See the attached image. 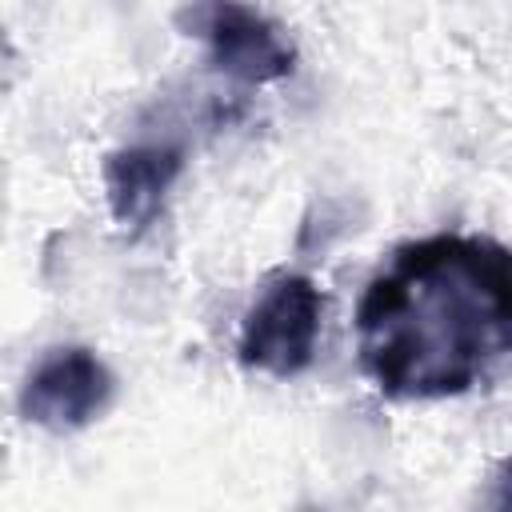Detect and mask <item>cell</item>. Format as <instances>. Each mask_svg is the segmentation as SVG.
Here are the masks:
<instances>
[{
    "label": "cell",
    "mask_w": 512,
    "mask_h": 512,
    "mask_svg": "<svg viewBox=\"0 0 512 512\" xmlns=\"http://www.w3.org/2000/svg\"><path fill=\"white\" fill-rule=\"evenodd\" d=\"M360 360L392 396L464 392L512 348V248L476 236L408 244L356 312Z\"/></svg>",
    "instance_id": "6da1fadb"
},
{
    "label": "cell",
    "mask_w": 512,
    "mask_h": 512,
    "mask_svg": "<svg viewBox=\"0 0 512 512\" xmlns=\"http://www.w3.org/2000/svg\"><path fill=\"white\" fill-rule=\"evenodd\" d=\"M324 296L308 276L272 280L240 328V360L268 376H292L312 364Z\"/></svg>",
    "instance_id": "7a4b0ae2"
},
{
    "label": "cell",
    "mask_w": 512,
    "mask_h": 512,
    "mask_svg": "<svg viewBox=\"0 0 512 512\" xmlns=\"http://www.w3.org/2000/svg\"><path fill=\"white\" fill-rule=\"evenodd\" d=\"M184 16H192V36H200L212 52V64L240 80H280L292 72V48L280 32L256 16L240 0H196Z\"/></svg>",
    "instance_id": "3957f363"
},
{
    "label": "cell",
    "mask_w": 512,
    "mask_h": 512,
    "mask_svg": "<svg viewBox=\"0 0 512 512\" xmlns=\"http://www.w3.org/2000/svg\"><path fill=\"white\" fill-rule=\"evenodd\" d=\"M112 400V376L88 348H56L48 352L20 396V408L40 428H80L104 412Z\"/></svg>",
    "instance_id": "277c9868"
},
{
    "label": "cell",
    "mask_w": 512,
    "mask_h": 512,
    "mask_svg": "<svg viewBox=\"0 0 512 512\" xmlns=\"http://www.w3.org/2000/svg\"><path fill=\"white\" fill-rule=\"evenodd\" d=\"M180 172V152L172 148H128V152H116L108 164H104V184H108V204H112V216L124 224V228H144L172 176Z\"/></svg>",
    "instance_id": "5b68a950"
}]
</instances>
